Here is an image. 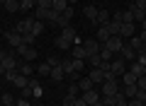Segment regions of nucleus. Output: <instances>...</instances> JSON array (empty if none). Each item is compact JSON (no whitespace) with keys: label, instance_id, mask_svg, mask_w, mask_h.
<instances>
[{"label":"nucleus","instance_id":"nucleus-1","mask_svg":"<svg viewBox=\"0 0 146 106\" xmlns=\"http://www.w3.org/2000/svg\"><path fill=\"white\" fill-rule=\"evenodd\" d=\"M117 92H119L117 77L112 75V72H107V77H105V82H102V94H117Z\"/></svg>","mask_w":146,"mask_h":106},{"label":"nucleus","instance_id":"nucleus-2","mask_svg":"<svg viewBox=\"0 0 146 106\" xmlns=\"http://www.w3.org/2000/svg\"><path fill=\"white\" fill-rule=\"evenodd\" d=\"M15 51L22 56V60H25V63H32V60L36 58V48H34V46H27V44H22L20 48H15Z\"/></svg>","mask_w":146,"mask_h":106},{"label":"nucleus","instance_id":"nucleus-3","mask_svg":"<svg viewBox=\"0 0 146 106\" xmlns=\"http://www.w3.org/2000/svg\"><path fill=\"white\" fill-rule=\"evenodd\" d=\"M102 46H105V48H110L112 53H119V51H122V46H124V39H122V36H110V39L105 41Z\"/></svg>","mask_w":146,"mask_h":106},{"label":"nucleus","instance_id":"nucleus-4","mask_svg":"<svg viewBox=\"0 0 146 106\" xmlns=\"http://www.w3.org/2000/svg\"><path fill=\"white\" fill-rule=\"evenodd\" d=\"M83 46H85V51H88V56H93V53H100V48H102V44H100L95 36L85 39V41H83Z\"/></svg>","mask_w":146,"mask_h":106},{"label":"nucleus","instance_id":"nucleus-5","mask_svg":"<svg viewBox=\"0 0 146 106\" xmlns=\"http://www.w3.org/2000/svg\"><path fill=\"white\" fill-rule=\"evenodd\" d=\"M5 41H7V44L12 46V48H20V46L25 44V39H22V34H17L15 29H12V31H7V34H5Z\"/></svg>","mask_w":146,"mask_h":106},{"label":"nucleus","instance_id":"nucleus-6","mask_svg":"<svg viewBox=\"0 0 146 106\" xmlns=\"http://www.w3.org/2000/svg\"><path fill=\"white\" fill-rule=\"evenodd\" d=\"M32 24H34V20H29V17H27V20H20L17 22V27H15V31L17 34H32Z\"/></svg>","mask_w":146,"mask_h":106},{"label":"nucleus","instance_id":"nucleus-7","mask_svg":"<svg viewBox=\"0 0 146 106\" xmlns=\"http://www.w3.org/2000/svg\"><path fill=\"white\" fill-rule=\"evenodd\" d=\"M110 72H112V75H124V58H115V60H112V63H110Z\"/></svg>","mask_w":146,"mask_h":106},{"label":"nucleus","instance_id":"nucleus-8","mask_svg":"<svg viewBox=\"0 0 146 106\" xmlns=\"http://www.w3.org/2000/svg\"><path fill=\"white\" fill-rule=\"evenodd\" d=\"M129 12H131V17H134V22H144L146 20V10H144V7H139L136 3H131V5H129Z\"/></svg>","mask_w":146,"mask_h":106},{"label":"nucleus","instance_id":"nucleus-9","mask_svg":"<svg viewBox=\"0 0 146 106\" xmlns=\"http://www.w3.org/2000/svg\"><path fill=\"white\" fill-rule=\"evenodd\" d=\"M119 56L124 58V60H131V63L136 60V51L131 48V44H129V41H127V44L122 46V51H119Z\"/></svg>","mask_w":146,"mask_h":106},{"label":"nucleus","instance_id":"nucleus-10","mask_svg":"<svg viewBox=\"0 0 146 106\" xmlns=\"http://www.w3.org/2000/svg\"><path fill=\"white\" fill-rule=\"evenodd\" d=\"M122 39H131L136 36V29H134V22H122V31H119Z\"/></svg>","mask_w":146,"mask_h":106},{"label":"nucleus","instance_id":"nucleus-11","mask_svg":"<svg viewBox=\"0 0 146 106\" xmlns=\"http://www.w3.org/2000/svg\"><path fill=\"white\" fill-rule=\"evenodd\" d=\"M29 89H32V96H34V99H39V96L44 94V89H42V85H39V80H36L34 75L29 77Z\"/></svg>","mask_w":146,"mask_h":106},{"label":"nucleus","instance_id":"nucleus-12","mask_svg":"<svg viewBox=\"0 0 146 106\" xmlns=\"http://www.w3.org/2000/svg\"><path fill=\"white\" fill-rule=\"evenodd\" d=\"M3 65H5V72H7V70H17V68H20V63H17L15 53H10V51H7V56H5V60H3Z\"/></svg>","mask_w":146,"mask_h":106},{"label":"nucleus","instance_id":"nucleus-13","mask_svg":"<svg viewBox=\"0 0 146 106\" xmlns=\"http://www.w3.org/2000/svg\"><path fill=\"white\" fill-rule=\"evenodd\" d=\"M88 77H90V80H93V85H102V82H105V77H107V72H102V70H100V68H93Z\"/></svg>","mask_w":146,"mask_h":106},{"label":"nucleus","instance_id":"nucleus-14","mask_svg":"<svg viewBox=\"0 0 146 106\" xmlns=\"http://www.w3.org/2000/svg\"><path fill=\"white\" fill-rule=\"evenodd\" d=\"M80 99H83L88 106H93V104H98V101H100V92H95V89H90V92H83V96H80Z\"/></svg>","mask_w":146,"mask_h":106},{"label":"nucleus","instance_id":"nucleus-15","mask_svg":"<svg viewBox=\"0 0 146 106\" xmlns=\"http://www.w3.org/2000/svg\"><path fill=\"white\" fill-rule=\"evenodd\" d=\"M73 58H78V60H88V51H85L83 44H73Z\"/></svg>","mask_w":146,"mask_h":106},{"label":"nucleus","instance_id":"nucleus-16","mask_svg":"<svg viewBox=\"0 0 146 106\" xmlns=\"http://www.w3.org/2000/svg\"><path fill=\"white\" fill-rule=\"evenodd\" d=\"M12 85H15L17 89H25V87L29 85V77H27V75H22V72L17 70V75H15V80H12Z\"/></svg>","mask_w":146,"mask_h":106},{"label":"nucleus","instance_id":"nucleus-17","mask_svg":"<svg viewBox=\"0 0 146 106\" xmlns=\"http://www.w3.org/2000/svg\"><path fill=\"white\" fill-rule=\"evenodd\" d=\"M110 36H112V34H110V29H107L105 24H102V27H98V31H95V39H98L100 44H105V41H107Z\"/></svg>","mask_w":146,"mask_h":106},{"label":"nucleus","instance_id":"nucleus-18","mask_svg":"<svg viewBox=\"0 0 146 106\" xmlns=\"http://www.w3.org/2000/svg\"><path fill=\"white\" fill-rule=\"evenodd\" d=\"M58 36H63L68 44H76V29H73V27H66V29H61V34H58Z\"/></svg>","mask_w":146,"mask_h":106},{"label":"nucleus","instance_id":"nucleus-19","mask_svg":"<svg viewBox=\"0 0 146 106\" xmlns=\"http://www.w3.org/2000/svg\"><path fill=\"white\" fill-rule=\"evenodd\" d=\"M110 20H112V15H110L107 10H100V12H98V20H95V24H98V27L110 24Z\"/></svg>","mask_w":146,"mask_h":106},{"label":"nucleus","instance_id":"nucleus-20","mask_svg":"<svg viewBox=\"0 0 146 106\" xmlns=\"http://www.w3.org/2000/svg\"><path fill=\"white\" fill-rule=\"evenodd\" d=\"M98 12H100V10H98L95 5H85V7H83V15L88 17L90 22H95V20H98Z\"/></svg>","mask_w":146,"mask_h":106},{"label":"nucleus","instance_id":"nucleus-21","mask_svg":"<svg viewBox=\"0 0 146 106\" xmlns=\"http://www.w3.org/2000/svg\"><path fill=\"white\" fill-rule=\"evenodd\" d=\"M49 77H51L54 82H61L63 77H66V72H63V68H61V65H54V68H51V75H49Z\"/></svg>","mask_w":146,"mask_h":106},{"label":"nucleus","instance_id":"nucleus-22","mask_svg":"<svg viewBox=\"0 0 146 106\" xmlns=\"http://www.w3.org/2000/svg\"><path fill=\"white\" fill-rule=\"evenodd\" d=\"M93 80H90V77H83V80H78V89L80 92H90V89H93Z\"/></svg>","mask_w":146,"mask_h":106},{"label":"nucleus","instance_id":"nucleus-23","mask_svg":"<svg viewBox=\"0 0 146 106\" xmlns=\"http://www.w3.org/2000/svg\"><path fill=\"white\" fill-rule=\"evenodd\" d=\"M122 92H124L127 99H134L136 92H139V87H136V85H124V89H122Z\"/></svg>","mask_w":146,"mask_h":106},{"label":"nucleus","instance_id":"nucleus-24","mask_svg":"<svg viewBox=\"0 0 146 106\" xmlns=\"http://www.w3.org/2000/svg\"><path fill=\"white\" fill-rule=\"evenodd\" d=\"M100 101H102L105 106H115L117 104V94H102V96H100Z\"/></svg>","mask_w":146,"mask_h":106},{"label":"nucleus","instance_id":"nucleus-25","mask_svg":"<svg viewBox=\"0 0 146 106\" xmlns=\"http://www.w3.org/2000/svg\"><path fill=\"white\" fill-rule=\"evenodd\" d=\"M5 5L7 12H20V0H7V3H3Z\"/></svg>","mask_w":146,"mask_h":106},{"label":"nucleus","instance_id":"nucleus-26","mask_svg":"<svg viewBox=\"0 0 146 106\" xmlns=\"http://www.w3.org/2000/svg\"><path fill=\"white\" fill-rule=\"evenodd\" d=\"M36 75H42V77L51 75V65H49V63H42V65L36 68Z\"/></svg>","mask_w":146,"mask_h":106},{"label":"nucleus","instance_id":"nucleus-27","mask_svg":"<svg viewBox=\"0 0 146 106\" xmlns=\"http://www.w3.org/2000/svg\"><path fill=\"white\" fill-rule=\"evenodd\" d=\"M17 70H20V72H22V75H27V77H32V75H34V68H32V65H29V63H22V65H20V68H17Z\"/></svg>","mask_w":146,"mask_h":106},{"label":"nucleus","instance_id":"nucleus-28","mask_svg":"<svg viewBox=\"0 0 146 106\" xmlns=\"http://www.w3.org/2000/svg\"><path fill=\"white\" fill-rule=\"evenodd\" d=\"M44 31V22H39V20H34V24H32V34L34 36H39Z\"/></svg>","mask_w":146,"mask_h":106},{"label":"nucleus","instance_id":"nucleus-29","mask_svg":"<svg viewBox=\"0 0 146 106\" xmlns=\"http://www.w3.org/2000/svg\"><path fill=\"white\" fill-rule=\"evenodd\" d=\"M129 72H131V75H136V77H139V75H144V65H139V63H131V68H129Z\"/></svg>","mask_w":146,"mask_h":106},{"label":"nucleus","instance_id":"nucleus-30","mask_svg":"<svg viewBox=\"0 0 146 106\" xmlns=\"http://www.w3.org/2000/svg\"><path fill=\"white\" fill-rule=\"evenodd\" d=\"M122 82H124V85H136V75H131V72L127 70L124 75H122Z\"/></svg>","mask_w":146,"mask_h":106},{"label":"nucleus","instance_id":"nucleus-31","mask_svg":"<svg viewBox=\"0 0 146 106\" xmlns=\"http://www.w3.org/2000/svg\"><path fill=\"white\" fill-rule=\"evenodd\" d=\"M88 63H90V68H98L100 63H102V58H100V53H93V56H88Z\"/></svg>","mask_w":146,"mask_h":106},{"label":"nucleus","instance_id":"nucleus-32","mask_svg":"<svg viewBox=\"0 0 146 106\" xmlns=\"http://www.w3.org/2000/svg\"><path fill=\"white\" fill-rule=\"evenodd\" d=\"M36 5V0H20V10L25 12V10H32V7Z\"/></svg>","mask_w":146,"mask_h":106},{"label":"nucleus","instance_id":"nucleus-33","mask_svg":"<svg viewBox=\"0 0 146 106\" xmlns=\"http://www.w3.org/2000/svg\"><path fill=\"white\" fill-rule=\"evenodd\" d=\"M66 7H68V3H66V0H54V7H51V10H56V12H63Z\"/></svg>","mask_w":146,"mask_h":106},{"label":"nucleus","instance_id":"nucleus-34","mask_svg":"<svg viewBox=\"0 0 146 106\" xmlns=\"http://www.w3.org/2000/svg\"><path fill=\"white\" fill-rule=\"evenodd\" d=\"M115 106H129V99L124 96V92H117V104Z\"/></svg>","mask_w":146,"mask_h":106},{"label":"nucleus","instance_id":"nucleus-35","mask_svg":"<svg viewBox=\"0 0 146 106\" xmlns=\"http://www.w3.org/2000/svg\"><path fill=\"white\" fill-rule=\"evenodd\" d=\"M129 44H131V48H134L136 53H139V51H141V46H144V44H141V39H139V36H131V39H129Z\"/></svg>","mask_w":146,"mask_h":106},{"label":"nucleus","instance_id":"nucleus-36","mask_svg":"<svg viewBox=\"0 0 146 106\" xmlns=\"http://www.w3.org/2000/svg\"><path fill=\"white\" fill-rule=\"evenodd\" d=\"M36 7H44V10H51L54 0H36Z\"/></svg>","mask_w":146,"mask_h":106},{"label":"nucleus","instance_id":"nucleus-37","mask_svg":"<svg viewBox=\"0 0 146 106\" xmlns=\"http://www.w3.org/2000/svg\"><path fill=\"white\" fill-rule=\"evenodd\" d=\"M71 63H73V70H76V72H80L83 65H85V60H78V58H71Z\"/></svg>","mask_w":146,"mask_h":106},{"label":"nucleus","instance_id":"nucleus-38","mask_svg":"<svg viewBox=\"0 0 146 106\" xmlns=\"http://www.w3.org/2000/svg\"><path fill=\"white\" fill-rule=\"evenodd\" d=\"M136 87H139L141 92H146V75H139V77H136Z\"/></svg>","mask_w":146,"mask_h":106},{"label":"nucleus","instance_id":"nucleus-39","mask_svg":"<svg viewBox=\"0 0 146 106\" xmlns=\"http://www.w3.org/2000/svg\"><path fill=\"white\" fill-rule=\"evenodd\" d=\"M100 58H102V60H110V58H112V51L102 46V48H100Z\"/></svg>","mask_w":146,"mask_h":106},{"label":"nucleus","instance_id":"nucleus-40","mask_svg":"<svg viewBox=\"0 0 146 106\" xmlns=\"http://www.w3.org/2000/svg\"><path fill=\"white\" fill-rule=\"evenodd\" d=\"M0 104L5 106V104H15V101H12V94H3L0 96Z\"/></svg>","mask_w":146,"mask_h":106},{"label":"nucleus","instance_id":"nucleus-41","mask_svg":"<svg viewBox=\"0 0 146 106\" xmlns=\"http://www.w3.org/2000/svg\"><path fill=\"white\" fill-rule=\"evenodd\" d=\"M122 22H134V17H131V12H129V10L122 12Z\"/></svg>","mask_w":146,"mask_h":106},{"label":"nucleus","instance_id":"nucleus-42","mask_svg":"<svg viewBox=\"0 0 146 106\" xmlns=\"http://www.w3.org/2000/svg\"><path fill=\"white\" fill-rule=\"evenodd\" d=\"M136 63L139 65H146V53H136Z\"/></svg>","mask_w":146,"mask_h":106},{"label":"nucleus","instance_id":"nucleus-43","mask_svg":"<svg viewBox=\"0 0 146 106\" xmlns=\"http://www.w3.org/2000/svg\"><path fill=\"white\" fill-rule=\"evenodd\" d=\"M46 63H49V65H51V68H54V65H61V60H58L56 56H49V60H46Z\"/></svg>","mask_w":146,"mask_h":106},{"label":"nucleus","instance_id":"nucleus-44","mask_svg":"<svg viewBox=\"0 0 146 106\" xmlns=\"http://www.w3.org/2000/svg\"><path fill=\"white\" fill-rule=\"evenodd\" d=\"M100 70H102V72H110V60H102V63H100Z\"/></svg>","mask_w":146,"mask_h":106},{"label":"nucleus","instance_id":"nucleus-45","mask_svg":"<svg viewBox=\"0 0 146 106\" xmlns=\"http://www.w3.org/2000/svg\"><path fill=\"white\" fill-rule=\"evenodd\" d=\"M129 106H146V104H144L141 99H136V96H134V99H129Z\"/></svg>","mask_w":146,"mask_h":106},{"label":"nucleus","instance_id":"nucleus-46","mask_svg":"<svg viewBox=\"0 0 146 106\" xmlns=\"http://www.w3.org/2000/svg\"><path fill=\"white\" fill-rule=\"evenodd\" d=\"M15 106H32V104H29V99H25V96H22V99H17Z\"/></svg>","mask_w":146,"mask_h":106},{"label":"nucleus","instance_id":"nucleus-47","mask_svg":"<svg viewBox=\"0 0 146 106\" xmlns=\"http://www.w3.org/2000/svg\"><path fill=\"white\" fill-rule=\"evenodd\" d=\"M73 106H88V104H85V101H83V99H80V96H78V99H76V104H73Z\"/></svg>","mask_w":146,"mask_h":106},{"label":"nucleus","instance_id":"nucleus-48","mask_svg":"<svg viewBox=\"0 0 146 106\" xmlns=\"http://www.w3.org/2000/svg\"><path fill=\"white\" fill-rule=\"evenodd\" d=\"M134 3H136L139 7H144V10H146V0H134Z\"/></svg>","mask_w":146,"mask_h":106},{"label":"nucleus","instance_id":"nucleus-49","mask_svg":"<svg viewBox=\"0 0 146 106\" xmlns=\"http://www.w3.org/2000/svg\"><path fill=\"white\" fill-rule=\"evenodd\" d=\"M139 39H141V44H146V31H141V34H139Z\"/></svg>","mask_w":146,"mask_h":106},{"label":"nucleus","instance_id":"nucleus-50","mask_svg":"<svg viewBox=\"0 0 146 106\" xmlns=\"http://www.w3.org/2000/svg\"><path fill=\"white\" fill-rule=\"evenodd\" d=\"M0 77H5V65L0 63Z\"/></svg>","mask_w":146,"mask_h":106},{"label":"nucleus","instance_id":"nucleus-51","mask_svg":"<svg viewBox=\"0 0 146 106\" xmlns=\"http://www.w3.org/2000/svg\"><path fill=\"white\" fill-rule=\"evenodd\" d=\"M139 53H146V44H144V46H141V51H139Z\"/></svg>","mask_w":146,"mask_h":106},{"label":"nucleus","instance_id":"nucleus-52","mask_svg":"<svg viewBox=\"0 0 146 106\" xmlns=\"http://www.w3.org/2000/svg\"><path fill=\"white\" fill-rule=\"evenodd\" d=\"M66 3H68V5H73V3H78V0H66Z\"/></svg>","mask_w":146,"mask_h":106},{"label":"nucleus","instance_id":"nucleus-53","mask_svg":"<svg viewBox=\"0 0 146 106\" xmlns=\"http://www.w3.org/2000/svg\"><path fill=\"white\" fill-rule=\"evenodd\" d=\"M93 106H105V104H102V101H98V104H93Z\"/></svg>","mask_w":146,"mask_h":106},{"label":"nucleus","instance_id":"nucleus-54","mask_svg":"<svg viewBox=\"0 0 146 106\" xmlns=\"http://www.w3.org/2000/svg\"><path fill=\"white\" fill-rule=\"evenodd\" d=\"M141 24H144V31H146V20H144V22H141Z\"/></svg>","mask_w":146,"mask_h":106},{"label":"nucleus","instance_id":"nucleus-55","mask_svg":"<svg viewBox=\"0 0 146 106\" xmlns=\"http://www.w3.org/2000/svg\"><path fill=\"white\" fill-rule=\"evenodd\" d=\"M5 106H15V104H5Z\"/></svg>","mask_w":146,"mask_h":106},{"label":"nucleus","instance_id":"nucleus-56","mask_svg":"<svg viewBox=\"0 0 146 106\" xmlns=\"http://www.w3.org/2000/svg\"><path fill=\"white\" fill-rule=\"evenodd\" d=\"M0 3H7V0H0Z\"/></svg>","mask_w":146,"mask_h":106},{"label":"nucleus","instance_id":"nucleus-57","mask_svg":"<svg viewBox=\"0 0 146 106\" xmlns=\"http://www.w3.org/2000/svg\"><path fill=\"white\" fill-rule=\"evenodd\" d=\"M0 34H3V29H0Z\"/></svg>","mask_w":146,"mask_h":106}]
</instances>
